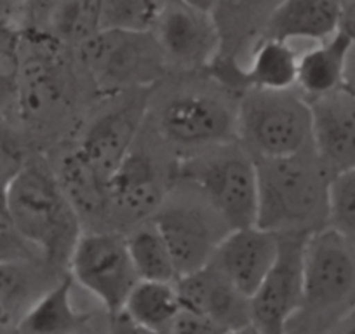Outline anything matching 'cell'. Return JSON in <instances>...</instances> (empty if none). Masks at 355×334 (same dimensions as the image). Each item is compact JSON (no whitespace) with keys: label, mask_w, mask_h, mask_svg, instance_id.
<instances>
[{"label":"cell","mask_w":355,"mask_h":334,"mask_svg":"<svg viewBox=\"0 0 355 334\" xmlns=\"http://www.w3.org/2000/svg\"><path fill=\"white\" fill-rule=\"evenodd\" d=\"M258 173L256 227L274 234L312 235L329 223L333 176L313 152L254 159Z\"/></svg>","instance_id":"1"},{"label":"cell","mask_w":355,"mask_h":334,"mask_svg":"<svg viewBox=\"0 0 355 334\" xmlns=\"http://www.w3.org/2000/svg\"><path fill=\"white\" fill-rule=\"evenodd\" d=\"M6 209L16 230L49 261H68L82 235V220L61 188L54 169L28 159L6 193Z\"/></svg>","instance_id":"2"},{"label":"cell","mask_w":355,"mask_h":334,"mask_svg":"<svg viewBox=\"0 0 355 334\" xmlns=\"http://www.w3.org/2000/svg\"><path fill=\"white\" fill-rule=\"evenodd\" d=\"M237 141L252 159L313 152L309 101L296 89H245L237 103Z\"/></svg>","instance_id":"3"},{"label":"cell","mask_w":355,"mask_h":334,"mask_svg":"<svg viewBox=\"0 0 355 334\" xmlns=\"http://www.w3.org/2000/svg\"><path fill=\"white\" fill-rule=\"evenodd\" d=\"M174 179L192 185L230 230L256 225L258 173L239 141L199 152L174 169Z\"/></svg>","instance_id":"4"},{"label":"cell","mask_w":355,"mask_h":334,"mask_svg":"<svg viewBox=\"0 0 355 334\" xmlns=\"http://www.w3.org/2000/svg\"><path fill=\"white\" fill-rule=\"evenodd\" d=\"M354 306L355 247L329 227L309 235L303 261V303L296 319L302 317L313 331H329Z\"/></svg>","instance_id":"5"},{"label":"cell","mask_w":355,"mask_h":334,"mask_svg":"<svg viewBox=\"0 0 355 334\" xmlns=\"http://www.w3.org/2000/svg\"><path fill=\"white\" fill-rule=\"evenodd\" d=\"M152 220L169 247L178 279L206 267L221 238L230 231L206 199L180 179H174Z\"/></svg>","instance_id":"6"},{"label":"cell","mask_w":355,"mask_h":334,"mask_svg":"<svg viewBox=\"0 0 355 334\" xmlns=\"http://www.w3.org/2000/svg\"><path fill=\"white\" fill-rule=\"evenodd\" d=\"M80 54L94 86L108 96L148 89L167 67L152 32L100 30L80 44Z\"/></svg>","instance_id":"7"},{"label":"cell","mask_w":355,"mask_h":334,"mask_svg":"<svg viewBox=\"0 0 355 334\" xmlns=\"http://www.w3.org/2000/svg\"><path fill=\"white\" fill-rule=\"evenodd\" d=\"M73 282L94 296L110 315L122 312L139 282L125 237L119 231H82L68 260Z\"/></svg>","instance_id":"8"},{"label":"cell","mask_w":355,"mask_h":334,"mask_svg":"<svg viewBox=\"0 0 355 334\" xmlns=\"http://www.w3.org/2000/svg\"><path fill=\"white\" fill-rule=\"evenodd\" d=\"M157 129L171 145L204 152L237 141V107L213 91H180L159 108Z\"/></svg>","instance_id":"9"},{"label":"cell","mask_w":355,"mask_h":334,"mask_svg":"<svg viewBox=\"0 0 355 334\" xmlns=\"http://www.w3.org/2000/svg\"><path fill=\"white\" fill-rule=\"evenodd\" d=\"M306 238L309 235H279L277 258L249 298L251 326L258 334H289L302 310Z\"/></svg>","instance_id":"10"},{"label":"cell","mask_w":355,"mask_h":334,"mask_svg":"<svg viewBox=\"0 0 355 334\" xmlns=\"http://www.w3.org/2000/svg\"><path fill=\"white\" fill-rule=\"evenodd\" d=\"M166 64L182 70L209 68L220 54V37L206 9L167 0L152 30Z\"/></svg>","instance_id":"11"},{"label":"cell","mask_w":355,"mask_h":334,"mask_svg":"<svg viewBox=\"0 0 355 334\" xmlns=\"http://www.w3.org/2000/svg\"><path fill=\"white\" fill-rule=\"evenodd\" d=\"M313 153L331 176L355 169V98L345 89L306 100Z\"/></svg>","instance_id":"12"},{"label":"cell","mask_w":355,"mask_h":334,"mask_svg":"<svg viewBox=\"0 0 355 334\" xmlns=\"http://www.w3.org/2000/svg\"><path fill=\"white\" fill-rule=\"evenodd\" d=\"M279 254V235L251 227L234 228L218 244L209 265L251 298Z\"/></svg>","instance_id":"13"},{"label":"cell","mask_w":355,"mask_h":334,"mask_svg":"<svg viewBox=\"0 0 355 334\" xmlns=\"http://www.w3.org/2000/svg\"><path fill=\"white\" fill-rule=\"evenodd\" d=\"M173 179L164 176L159 164L135 146L108 182L110 209L132 223L150 220L169 193Z\"/></svg>","instance_id":"14"},{"label":"cell","mask_w":355,"mask_h":334,"mask_svg":"<svg viewBox=\"0 0 355 334\" xmlns=\"http://www.w3.org/2000/svg\"><path fill=\"white\" fill-rule=\"evenodd\" d=\"M146 96L138 101H125L121 107L105 112L85 129L78 152L107 182L132 150L136 134L145 115Z\"/></svg>","instance_id":"15"},{"label":"cell","mask_w":355,"mask_h":334,"mask_svg":"<svg viewBox=\"0 0 355 334\" xmlns=\"http://www.w3.org/2000/svg\"><path fill=\"white\" fill-rule=\"evenodd\" d=\"M176 288L185 308L213 320L225 331L251 326L249 298L213 265L182 275Z\"/></svg>","instance_id":"16"},{"label":"cell","mask_w":355,"mask_h":334,"mask_svg":"<svg viewBox=\"0 0 355 334\" xmlns=\"http://www.w3.org/2000/svg\"><path fill=\"white\" fill-rule=\"evenodd\" d=\"M282 2L284 0H211L207 11L220 37V54L214 61L241 67Z\"/></svg>","instance_id":"17"},{"label":"cell","mask_w":355,"mask_h":334,"mask_svg":"<svg viewBox=\"0 0 355 334\" xmlns=\"http://www.w3.org/2000/svg\"><path fill=\"white\" fill-rule=\"evenodd\" d=\"M32 49L21 56L18 51L16 71V105L19 117L30 124H39L56 114L61 103V84L56 67L47 60V53L39 42V33L33 32Z\"/></svg>","instance_id":"18"},{"label":"cell","mask_w":355,"mask_h":334,"mask_svg":"<svg viewBox=\"0 0 355 334\" xmlns=\"http://www.w3.org/2000/svg\"><path fill=\"white\" fill-rule=\"evenodd\" d=\"M341 11L340 0H284L266 25L263 37L293 44L320 42L340 32Z\"/></svg>","instance_id":"19"},{"label":"cell","mask_w":355,"mask_h":334,"mask_svg":"<svg viewBox=\"0 0 355 334\" xmlns=\"http://www.w3.org/2000/svg\"><path fill=\"white\" fill-rule=\"evenodd\" d=\"M352 39L336 32L329 39L310 44L302 49L296 71V91L306 100L343 89L345 67L350 53Z\"/></svg>","instance_id":"20"},{"label":"cell","mask_w":355,"mask_h":334,"mask_svg":"<svg viewBox=\"0 0 355 334\" xmlns=\"http://www.w3.org/2000/svg\"><path fill=\"white\" fill-rule=\"evenodd\" d=\"M71 291V275L60 279L25 310L16 331L19 334H82L89 315L75 306Z\"/></svg>","instance_id":"21"},{"label":"cell","mask_w":355,"mask_h":334,"mask_svg":"<svg viewBox=\"0 0 355 334\" xmlns=\"http://www.w3.org/2000/svg\"><path fill=\"white\" fill-rule=\"evenodd\" d=\"M54 173L80 220L100 218L110 211L108 182L82 157L77 146L61 157Z\"/></svg>","instance_id":"22"},{"label":"cell","mask_w":355,"mask_h":334,"mask_svg":"<svg viewBox=\"0 0 355 334\" xmlns=\"http://www.w3.org/2000/svg\"><path fill=\"white\" fill-rule=\"evenodd\" d=\"M124 237L139 281H178V272L169 247L152 218L132 225Z\"/></svg>","instance_id":"23"},{"label":"cell","mask_w":355,"mask_h":334,"mask_svg":"<svg viewBox=\"0 0 355 334\" xmlns=\"http://www.w3.org/2000/svg\"><path fill=\"white\" fill-rule=\"evenodd\" d=\"M182 306L176 282L139 281L125 299L122 312L139 326L160 333Z\"/></svg>","instance_id":"24"},{"label":"cell","mask_w":355,"mask_h":334,"mask_svg":"<svg viewBox=\"0 0 355 334\" xmlns=\"http://www.w3.org/2000/svg\"><path fill=\"white\" fill-rule=\"evenodd\" d=\"M46 25L53 39L80 46L101 30V0H60Z\"/></svg>","instance_id":"25"},{"label":"cell","mask_w":355,"mask_h":334,"mask_svg":"<svg viewBox=\"0 0 355 334\" xmlns=\"http://www.w3.org/2000/svg\"><path fill=\"white\" fill-rule=\"evenodd\" d=\"M167 0H101V30L152 32Z\"/></svg>","instance_id":"26"},{"label":"cell","mask_w":355,"mask_h":334,"mask_svg":"<svg viewBox=\"0 0 355 334\" xmlns=\"http://www.w3.org/2000/svg\"><path fill=\"white\" fill-rule=\"evenodd\" d=\"M327 227L355 247V169L331 179Z\"/></svg>","instance_id":"27"},{"label":"cell","mask_w":355,"mask_h":334,"mask_svg":"<svg viewBox=\"0 0 355 334\" xmlns=\"http://www.w3.org/2000/svg\"><path fill=\"white\" fill-rule=\"evenodd\" d=\"M28 261L0 263V305L8 313L12 306L21 305L32 292V275L26 268Z\"/></svg>","instance_id":"28"},{"label":"cell","mask_w":355,"mask_h":334,"mask_svg":"<svg viewBox=\"0 0 355 334\" xmlns=\"http://www.w3.org/2000/svg\"><path fill=\"white\" fill-rule=\"evenodd\" d=\"M26 157L21 139L9 125L0 122V190L8 192V186L25 167Z\"/></svg>","instance_id":"29"},{"label":"cell","mask_w":355,"mask_h":334,"mask_svg":"<svg viewBox=\"0 0 355 334\" xmlns=\"http://www.w3.org/2000/svg\"><path fill=\"white\" fill-rule=\"evenodd\" d=\"M39 251L16 230L8 213H0V263L32 261Z\"/></svg>","instance_id":"30"},{"label":"cell","mask_w":355,"mask_h":334,"mask_svg":"<svg viewBox=\"0 0 355 334\" xmlns=\"http://www.w3.org/2000/svg\"><path fill=\"white\" fill-rule=\"evenodd\" d=\"M33 30V0H0V32L23 35Z\"/></svg>","instance_id":"31"},{"label":"cell","mask_w":355,"mask_h":334,"mask_svg":"<svg viewBox=\"0 0 355 334\" xmlns=\"http://www.w3.org/2000/svg\"><path fill=\"white\" fill-rule=\"evenodd\" d=\"M162 334H227L223 327L213 320L206 319L200 313L182 306V310L174 315V319L160 331Z\"/></svg>","instance_id":"32"},{"label":"cell","mask_w":355,"mask_h":334,"mask_svg":"<svg viewBox=\"0 0 355 334\" xmlns=\"http://www.w3.org/2000/svg\"><path fill=\"white\" fill-rule=\"evenodd\" d=\"M110 334H162L159 331L148 329L145 326H139L135 320L129 319L124 312H119L112 315Z\"/></svg>","instance_id":"33"},{"label":"cell","mask_w":355,"mask_h":334,"mask_svg":"<svg viewBox=\"0 0 355 334\" xmlns=\"http://www.w3.org/2000/svg\"><path fill=\"white\" fill-rule=\"evenodd\" d=\"M343 89L355 98V44L352 46L350 53L347 58V67H345V77H343Z\"/></svg>","instance_id":"34"},{"label":"cell","mask_w":355,"mask_h":334,"mask_svg":"<svg viewBox=\"0 0 355 334\" xmlns=\"http://www.w3.org/2000/svg\"><path fill=\"white\" fill-rule=\"evenodd\" d=\"M331 334H355V306L331 327Z\"/></svg>","instance_id":"35"},{"label":"cell","mask_w":355,"mask_h":334,"mask_svg":"<svg viewBox=\"0 0 355 334\" xmlns=\"http://www.w3.org/2000/svg\"><path fill=\"white\" fill-rule=\"evenodd\" d=\"M183 2H187V4L196 6V8L206 9V11H207V8H209V2H211V0H183Z\"/></svg>","instance_id":"36"},{"label":"cell","mask_w":355,"mask_h":334,"mask_svg":"<svg viewBox=\"0 0 355 334\" xmlns=\"http://www.w3.org/2000/svg\"><path fill=\"white\" fill-rule=\"evenodd\" d=\"M227 334H258V333H256L254 327H252V326H248V327H241V329L228 331Z\"/></svg>","instance_id":"37"},{"label":"cell","mask_w":355,"mask_h":334,"mask_svg":"<svg viewBox=\"0 0 355 334\" xmlns=\"http://www.w3.org/2000/svg\"><path fill=\"white\" fill-rule=\"evenodd\" d=\"M6 315V312H4V308H2V305H0V320H2V317Z\"/></svg>","instance_id":"38"},{"label":"cell","mask_w":355,"mask_h":334,"mask_svg":"<svg viewBox=\"0 0 355 334\" xmlns=\"http://www.w3.org/2000/svg\"><path fill=\"white\" fill-rule=\"evenodd\" d=\"M341 4H347V2H350V0H340Z\"/></svg>","instance_id":"39"},{"label":"cell","mask_w":355,"mask_h":334,"mask_svg":"<svg viewBox=\"0 0 355 334\" xmlns=\"http://www.w3.org/2000/svg\"><path fill=\"white\" fill-rule=\"evenodd\" d=\"M12 334H19V333H18V331H15V333H12Z\"/></svg>","instance_id":"40"}]
</instances>
